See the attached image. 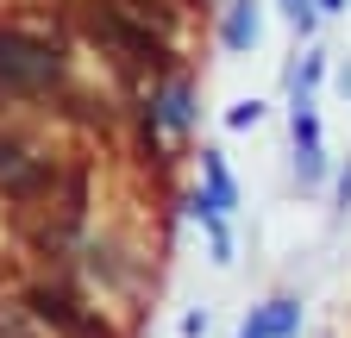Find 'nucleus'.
<instances>
[{
  "instance_id": "nucleus-1",
  "label": "nucleus",
  "mask_w": 351,
  "mask_h": 338,
  "mask_svg": "<svg viewBox=\"0 0 351 338\" xmlns=\"http://www.w3.org/2000/svg\"><path fill=\"white\" fill-rule=\"evenodd\" d=\"M63 81V57L25 31H0V94H44Z\"/></svg>"
},
{
  "instance_id": "nucleus-10",
  "label": "nucleus",
  "mask_w": 351,
  "mask_h": 338,
  "mask_svg": "<svg viewBox=\"0 0 351 338\" xmlns=\"http://www.w3.org/2000/svg\"><path fill=\"white\" fill-rule=\"evenodd\" d=\"M320 7H326V13H332V7H339V0H320Z\"/></svg>"
},
{
  "instance_id": "nucleus-8",
  "label": "nucleus",
  "mask_w": 351,
  "mask_h": 338,
  "mask_svg": "<svg viewBox=\"0 0 351 338\" xmlns=\"http://www.w3.org/2000/svg\"><path fill=\"white\" fill-rule=\"evenodd\" d=\"M251 38H257V19H251V7H239V13L226 19V44H232V51H245Z\"/></svg>"
},
{
  "instance_id": "nucleus-2",
  "label": "nucleus",
  "mask_w": 351,
  "mask_h": 338,
  "mask_svg": "<svg viewBox=\"0 0 351 338\" xmlns=\"http://www.w3.org/2000/svg\"><path fill=\"white\" fill-rule=\"evenodd\" d=\"M75 25L95 38V44H113V51L138 57V63H163V57H169L163 38H157L151 25H138V19H125L113 0H82V7H75Z\"/></svg>"
},
{
  "instance_id": "nucleus-7",
  "label": "nucleus",
  "mask_w": 351,
  "mask_h": 338,
  "mask_svg": "<svg viewBox=\"0 0 351 338\" xmlns=\"http://www.w3.org/2000/svg\"><path fill=\"white\" fill-rule=\"evenodd\" d=\"M257 326H263V338H289V332H295V301H276Z\"/></svg>"
},
{
  "instance_id": "nucleus-3",
  "label": "nucleus",
  "mask_w": 351,
  "mask_h": 338,
  "mask_svg": "<svg viewBox=\"0 0 351 338\" xmlns=\"http://www.w3.org/2000/svg\"><path fill=\"white\" fill-rule=\"evenodd\" d=\"M32 313L44 326L69 332V338H107V326H95V320L75 307V294H63V288H32Z\"/></svg>"
},
{
  "instance_id": "nucleus-5",
  "label": "nucleus",
  "mask_w": 351,
  "mask_h": 338,
  "mask_svg": "<svg viewBox=\"0 0 351 338\" xmlns=\"http://www.w3.org/2000/svg\"><path fill=\"white\" fill-rule=\"evenodd\" d=\"M295 151H301V176L314 182L320 176V125H314V107H295Z\"/></svg>"
},
{
  "instance_id": "nucleus-4",
  "label": "nucleus",
  "mask_w": 351,
  "mask_h": 338,
  "mask_svg": "<svg viewBox=\"0 0 351 338\" xmlns=\"http://www.w3.org/2000/svg\"><path fill=\"white\" fill-rule=\"evenodd\" d=\"M0 188H7V194H38V188H51V169H44L38 157H25L13 138H0Z\"/></svg>"
},
{
  "instance_id": "nucleus-9",
  "label": "nucleus",
  "mask_w": 351,
  "mask_h": 338,
  "mask_svg": "<svg viewBox=\"0 0 351 338\" xmlns=\"http://www.w3.org/2000/svg\"><path fill=\"white\" fill-rule=\"evenodd\" d=\"M163 119L176 125V132H182V125L195 119V113H189V88H169V94H163Z\"/></svg>"
},
{
  "instance_id": "nucleus-6",
  "label": "nucleus",
  "mask_w": 351,
  "mask_h": 338,
  "mask_svg": "<svg viewBox=\"0 0 351 338\" xmlns=\"http://www.w3.org/2000/svg\"><path fill=\"white\" fill-rule=\"evenodd\" d=\"M207 200H213V213L219 207H232V176H226V163L207 157Z\"/></svg>"
}]
</instances>
